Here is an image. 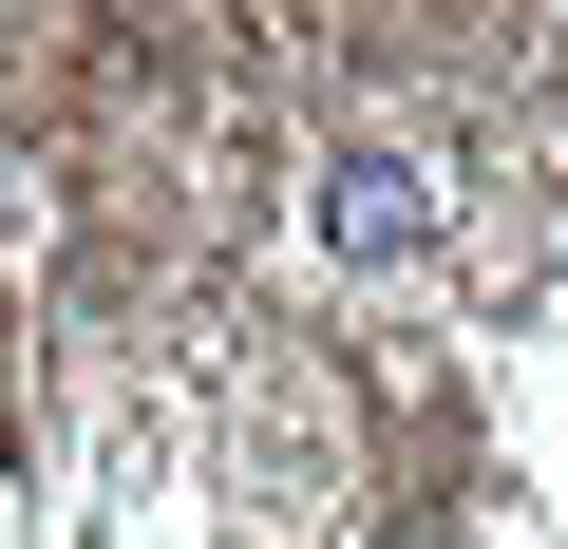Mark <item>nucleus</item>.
Listing matches in <instances>:
<instances>
[{
    "label": "nucleus",
    "instance_id": "obj_1",
    "mask_svg": "<svg viewBox=\"0 0 568 549\" xmlns=\"http://www.w3.org/2000/svg\"><path fill=\"white\" fill-rule=\"evenodd\" d=\"M304 227H323L342 265H417V246L455 227V190H436V152L361 133V152H323V171H304Z\"/></svg>",
    "mask_w": 568,
    "mask_h": 549
}]
</instances>
